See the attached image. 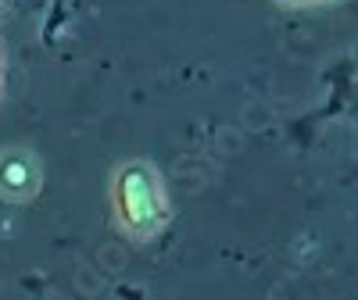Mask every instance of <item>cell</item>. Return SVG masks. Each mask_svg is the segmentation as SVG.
I'll use <instances>...</instances> for the list:
<instances>
[{"label": "cell", "mask_w": 358, "mask_h": 300, "mask_svg": "<svg viewBox=\"0 0 358 300\" xmlns=\"http://www.w3.org/2000/svg\"><path fill=\"white\" fill-rule=\"evenodd\" d=\"M43 190V165L29 147H0V200L33 204Z\"/></svg>", "instance_id": "obj_2"}, {"label": "cell", "mask_w": 358, "mask_h": 300, "mask_svg": "<svg viewBox=\"0 0 358 300\" xmlns=\"http://www.w3.org/2000/svg\"><path fill=\"white\" fill-rule=\"evenodd\" d=\"M0 100H4V43H0Z\"/></svg>", "instance_id": "obj_4"}, {"label": "cell", "mask_w": 358, "mask_h": 300, "mask_svg": "<svg viewBox=\"0 0 358 300\" xmlns=\"http://www.w3.org/2000/svg\"><path fill=\"white\" fill-rule=\"evenodd\" d=\"M280 8H294V11H301V8H319V4H337V0H276Z\"/></svg>", "instance_id": "obj_3"}, {"label": "cell", "mask_w": 358, "mask_h": 300, "mask_svg": "<svg viewBox=\"0 0 358 300\" xmlns=\"http://www.w3.org/2000/svg\"><path fill=\"white\" fill-rule=\"evenodd\" d=\"M108 204H111V218L118 232L133 239V243H151L172 222L169 186L158 165L147 158H126L111 172Z\"/></svg>", "instance_id": "obj_1"}]
</instances>
